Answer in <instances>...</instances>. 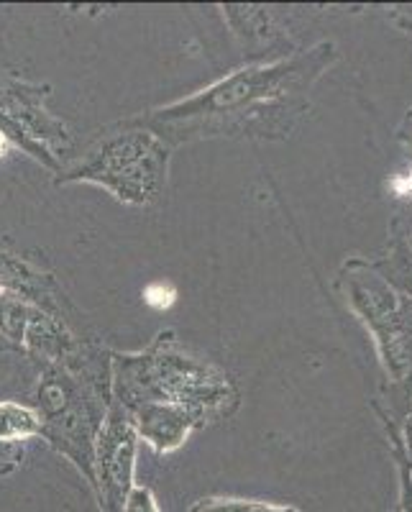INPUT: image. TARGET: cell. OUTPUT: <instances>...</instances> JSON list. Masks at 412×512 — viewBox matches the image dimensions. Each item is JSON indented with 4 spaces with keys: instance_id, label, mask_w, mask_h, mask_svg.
<instances>
[{
    "instance_id": "5b68a950",
    "label": "cell",
    "mask_w": 412,
    "mask_h": 512,
    "mask_svg": "<svg viewBox=\"0 0 412 512\" xmlns=\"http://www.w3.org/2000/svg\"><path fill=\"white\" fill-rule=\"evenodd\" d=\"M49 85H29L0 77V139L13 141L54 175L62 172V157L70 154V128L47 111Z\"/></svg>"
},
{
    "instance_id": "52a82bcc",
    "label": "cell",
    "mask_w": 412,
    "mask_h": 512,
    "mask_svg": "<svg viewBox=\"0 0 412 512\" xmlns=\"http://www.w3.org/2000/svg\"><path fill=\"white\" fill-rule=\"evenodd\" d=\"M31 438H41V420L36 410L21 402H0V441L24 443Z\"/></svg>"
},
{
    "instance_id": "9c48e42d",
    "label": "cell",
    "mask_w": 412,
    "mask_h": 512,
    "mask_svg": "<svg viewBox=\"0 0 412 512\" xmlns=\"http://www.w3.org/2000/svg\"><path fill=\"white\" fill-rule=\"evenodd\" d=\"M123 512H159L157 500L151 495V489L146 487H134V492L128 495L126 510Z\"/></svg>"
},
{
    "instance_id": "8992f818",
    "label": "cell",
    "mask_w": 412,
    "mask_h": 512,
    "mask_svg": "<svg viewBox=\"0 0 412 512\" xmlns=\"http://www.w3.org/2000/svg\"><path fill=\"white\" fill-rule=\"evenodd\" d=\"M136 451H139V433L128 420L126 410L113 400L95 438L93 454V492L98 497L100 512L126 510L128 495L136 487Z\"/></svg>"
},
{
    "instance_id": "277c9868",
    "label": "cell",
    "mask_w": 412,
    "mask_h": 512,
    "mask_svg": "<svg viewBox=\"0 0 412 512\" xmlns=\"http://www.w3.org/2000/svg\"><path fill=\"white\" fill-rule=\"evenodd\" d=\"M172 146L134 118L105 131L88 152L70 167H62L57 185L88 182L108 190L116 200L146 208L162 200L167 190Z\"/></svg>"
},
{
    "instance_id": "6da1fadb",
    "label": "cell",
    "mask_w": 412,
    "mask_h": 512,
    "mask_svg": "<svg viewBox=\"0 0 412 512\" xmlns=\"http://www.w3.org/2000/svg\"><path fill=\"white\" fill-rule=\"evenodd\" d=\"M333 57V44H318L295 57L249 64L134 121L172 149L203 139H285L308 111L310 90Z\"/></svg>"
},
{
    "instance_id": "ba28073f",
    "label": "cell",
    "mask_w": 412,
    "mask_h": 512,
    "mask_svg": "<svg viewBox=\"0 0 412 512\" xmlns=\"http://www.w3.org/2000/svg\"><path fill=\"white\" fill-rule=\"evenodd\" d=\"M190 512H300L292 505H274L262 500H236V497H205L190 507Z\"/></svg>"
},
{
    "instance_id": "7a4b0ae2",
    "label": "cell",
    "mask_w": 412,
    "mask_h": 512,
    "mask_svg": "<svg viewBox=\"0 0 412 512\" xmlns=\"http://www.w3.org/2000/svg\"><path fill=\"white\" fill-rule=\"evenodd\" d=\"M111 390L139 441L157 454H172L192 431L231 418L241 402L231 377L175 331H159L141 351L111 354Z\"/></svg>"
},
{
    "instance_id": "3957f363",
    "label": "cell",
    "mask_w": 412,
    "mask_h": 512,
    "mask_svg": "<svg viewBox=\"0 0 412 512\" xmlns=\"http://www.w3.org/2000/svg\"><path fill=\"white\" fill-rule=\"evenodd\" d=\"M34 402L41 438L67 456L93 487L95 438L113 402L111 351L77 344L70 354L44 367Z\"/></svg>"
}]
</instances>
